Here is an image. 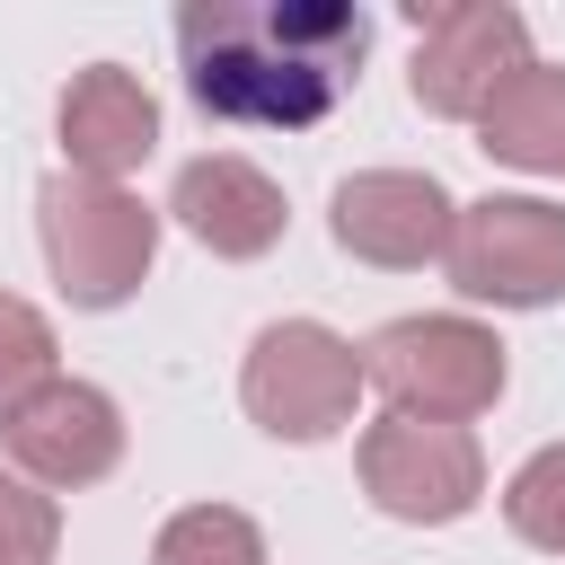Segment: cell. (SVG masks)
Returning a JSON list of instances; mask_svg holds the SVG:
<instances>
[{"instance_id":"cell-3","label":"cell","mask_w":565,"mask_h":565,"mask_svg":"<svg viewBox=\"0 0 565 565\" xmlns=\"http://www.w3.org/2000/svg\"><path fill=\"white\" fill-rule=\"evenodd\" d=\"M362 344L318 327V318H274L256 327L247 344V371H238V397L256 415V433L274 441H335L362 406Z\"/></svg>"},{"instance_id":"cell-4","label":"cell","mask_w":565,"mask_h":565,"mask_svg":"<svg viewBox=\"0 0 565 565\" xmlns=\"http://www.w3.org/2000/svg\"><path fill=\"white\" fill-rule=\"evenodd\" d=\"M362 380L388 397V415L468 424L503 397V335L477 318H388L362 344Z\"/></svg>"},{"instance_id":"cell-5","label":"cell","mask_w":565,"mask_h":565,"mask_svg":"<svg viewBox=\"0 0 565 565\" xmlns=\"http://www.w3.org/2000/svg\"><path fill=\"white\" fill-rule=\"evenodd\" d=\"M441 265H450V282H459L468 300L547 309V300H565V203H547V194L459 203Z\"/></svg>"},{"instance_id":"cell-8","label":"cell","mask_w":565,"mask_h":565,"mask_svg":"<svg viewBox=\"0 0 565 565\" xmlns=\"http://www.w3.org/2000/svg\"><path fill=\"white\" fill-rule=\"evenodd\" d=\"M0 441H9V468L44 494H71V486H97L115 459H124V406L88 380H44L26 406L0 415Z\"/></svg>"},{"instance_id":"cell-10","label":"cell","mask_w":565,"mask_h":565,"mask_svg":"<svg viewBox=\"0 0 565 565\" xmlns=\"http://www.w3.org/2000/svg\"><path fill=\"white\" fill-rule=\"evenodd\" d=\"M168 212H177V230H185L194 247H212V256H230V265L282 247V221H291L282 185H274L256 159H230V150L185 159L177 185H168Z\"/></svg>"},{"instance_id":"cell-7","label":"cell","mask_w":565,"mask_h":565,"mask_svg":"<svg viewBox=\"0 0 565 565\" xmlns=\"http://www.w3.org/2000/svg\"><path fill=\"white\" fill-rule=\"evenodd\" d=\"M521 62H530V26H521V9H503V0H441V9H424L406 88H415L424 115H441V124H477V106H486Z\"/></svg>"},{"instance_id":"cell-6","label":"cell","mask_w":565,"mask_h":565,"mask_svg":"<svg viewBox=\"0 0 565 565\" xmlns=\"http://www.w3.org/2000/svg\"><path fill=\"white\" fill-rule=\"evenodd\" d=\"M362 494L388 521L441 530L459 512H477L486 494V450L468 424H424V415H380L362 424Z\"/></svg>"},{"instance_id":"cell-11","label":"cell","mask_w":565,"mask_h":565,"mask_svg":"<svg viewBox=\"0 0 565 565\" xmlns=\"http://www.w3.org/2000/svg\"><path fill=\"white\" fill-rule=\"evenodd\" d=\"M53 132H62V168L71 177L124 185V168H141L159 150V97L124 62H88V71H71V88L53 106Z\"/></svg>"},{"instance_id":"cell-14","label":"cell","mask_w":565,"mask_h":565,"mask_svg":"<svg viewBox=\"0 0 565 565\" xmlns=\"http://www.w3.org/2000/svg\"><path fill=\"white\" fill-rule=\"evenodd\" d=\"M503 521H512V539L565 556V441L530 450V459L503 477Z\"/></svg>"},{"instance_id":"cell-15","label":"cell","mask_w":565,"mask_h":565,"mask_svg":"<svg viewBox=\"0 0 565 565\" xmlns=\"http://www.w3.org/2000/svg\"><path fill=\"white\" fill-rule=\"evenodd\" d=\"M53 318L35 309V300H18V291H0V415L9 406H26L44 380H53Z\"/></svg>"},{"instance_id":"cell-13","label":"cell","mask_w":565,"mask_h":565,"mask_svg":"<svg viewBox=\"0 0 565 565\" xmlns=\"http://www.w3.org/2000/svg\"><path fill=\"white\" fill-rule=\"evenodd\" d=\"M150 565H265V530L238 503H194L150 539Z\"/></svg>"},{"instance_id":"cell-2","label":"cell","mask_w":565,"mask_h":565,"mask_svg":"<svg viewBox=\"0 0 565 565\" xmlns=\"http://www.w3.org/2000/svg\"><path fill=\"white\" fill-rule=\"evenodd\" d=\"M35 230H44V265L71 309H124L159 256V212L132 185L71 177V168L35 185Z\"/></svg>"},{"instance_id":"cell-1","label":"cell","mask_w":565,"mask_h":565,"mask_svg":"<svg viewBox=\"0 0 565 565\" xmlns=\"http://www.w3.org/2000/svg\"><path fill=\"white\" fill-rule=\"evenodd\" d=\"M371 18L353 0H185L177 62L203 115L309 132L362 71Z\"/></svg>"},{"instance_id":"cell-9","label":"cell","mask_w":565,"mask_h":565,"mask_svg":"<svg viewBox=\"0 0 565 565\" xmlns=\"http://www.w3.org/2000/svg\"><path fill=\"white\" fill-rule=\"evenodd\" d=\"M450 221H459V203H450L441 177H424V168H362V177H344L335 203H327L335 247L362 256V265H388V274L441 265Z\"/></svg>"},{"instance_id":"cell-12","label":"cell","mask_w":565,"mask_h":565,"mask_svg":"<svg viewBox=\"0 0 565 565\" xmlns=\"http://www.w3.org/2000/svg\"><path fill=\"white\" fill-rule=\"evenodd\" d=\"M477 150L521 168V177H565V71L556 62H521L477 106Z\"/></svg>"},{"instance_id":"cell-16","label":"cell","mask_w":565,"mask_h":565,"mask_svg":"<svg viewBox=\"0 0 565 565\" xmlns=\"http://www.w3.org/2000/svg\"><path fill=\"white\" fill-rule=\"evenodd\" d=\"M53 547H62V503L18 468H0V565H53Z\"/></svg>"}]
</instances>
